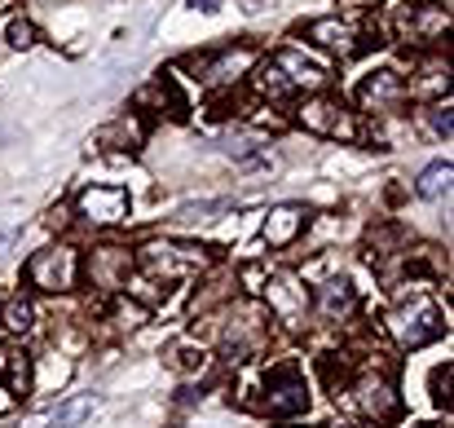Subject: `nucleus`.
<instances>
[{
  "label": "nucleus",
  "mask_w": 454,
  "mask_h": 428,
  "mask_svg": "<svg viewBox=\"0 0 454 428\" xmlns=\"http://www.w3.org/2000/svg\"><path fill=\"white\" fill-rule=\"evenodd\" d=\"M388 331H393V340H397L402 349H419V345L437 340V336L446 331V322H442V309H437L428 296H415L411 305L393 309Z\"/></svg>",
  "instance_id": "f257e3e1"
},
{
  "label": "nucleus",
  "mask_w": 454,
  "mask_h": 428,
  "mask_svg": "<svg viewBox=\"0 0 454 428\" xmlns=\"http://www.w3.org/2000/svg\"><path fill=\"white\" fill-rule=\"evenodd\" d=\"M27 283L40 287V291H71V287L80 283V257H75V248H67V243L40 248L27 261Z\"/></svg>",
  "instance_id": "f03ea898"
},
{
  "label": "nucleus",
  "mask_w": 454,
  "mask_h": 428,
  "mask_svg": "<svg viewBox=\"0 0 454 428\" xmlns=\"http://www.w3.org/2000/svg\"><path fill=\"white\" fill-rule=\"evenodd\" d=\"M304 407H309V389H304L301 367H292V362L274 367L265 376V411L278 416V420H287V416H301Z\"/></svg>",
  "instance_id": "7ed1b4c3"
},
{
  "label": "nucleus",
  "mask_w": 454,
  "mask_h": 428,
  "mask_svg": "<svg viewBox=\"0 0 454 428\" xmlns=\"http://www.w3.org/2000/svg\"><path fill=\"white\" fill-rule=\"evenodd\" d=\"M301 124L309 133H322V138H344V142H353L357 138V124H353V115L344 111V102L340 98H331V93H317V98H309L301 107Z\"/></svg>",
  "instance_id": "20e7f679"
},
{
  "label": "nucleus",
  "mask_w": 454,
  "mask_h": 428,
  "mask_svg": "<svg viewBox=\"0 0 454 428\" xmlns=\"http://www.w3.org/2000/svg\"><path fill=\"white\" fill-rule=\"evenodd\" d=\"M446 31H450V9L446 4L424 0V4H402V13H397V36L411 40V44H433Z\"/></svg>",
  "instance_id": "39448f33"
},
{
  "label": "nucleus",
  "mask_w": 454,
  "mask_h": 428,
  "mask_svg": "<svg viewBox=\"0 0 454 428\" xmlns=\"http://www.w3.org/2000/svg\"><path fill=\"white\" fill-rule=\"evenodd\" d=\"M406 98H411V89L402 84L397 71H375L357 84V107L375 111V115H397L406 107Z\"/></svg>",
  "instance_id": "423d86ee"
},
{
  "label": "nucleus",
  "mask_w": 454,
  "mask_h": 428,
  "mask_svg": "<svg viewBox=\"0 0 454 428\" xmlns=\"http://www.w3.org/2000/svg\"><path fill=\"white\" fill-rule=\"evenodd\" d=\"M129 208H133V199L124 186H89L80 194V217L93 226H120V221H129Z\"/></svg>",
  "instance_id": "0eeeda50"
},
{
  "label": "nucleus",
  "mask_w": 454,
  "mask_h": 428,
  "mask_svg": "<svg viewBox=\"0 0 454 428\" xmlns=\"http://www.w3.org/2000/svg\"><path fill=\"white\" fill-rule=\"evenodd\" d=\"M353 398H357V407H362V416H371V420H393L397 416V389H393V380L388 376H375V371H366L357 384H353Z\"/></svg>",
  "instance_id": "6e6552de"
},
{
  "label": "nucleus",
  "mask_w": 454,
  "mask_h": 428,
  "mask_svg": "<svg viewBox=\"0 0 454 428\" xmlns=\"http://www.w3.org/2000/svg\"><path fill=\"white\" fill-rule=\"evenodd\" d=\"M270 62L283 71V80L292 84V93H296V89H322V84H326V67H322L317 58H309L304 49H292V44H287V49H278Z\"/></svg>",
  "instance_id": "1a4fd4ad"
},
{
  "label": "nucleus",
  "mask_w": 454,
  "mask_h": 428,
  "mask_svg": "<svg viewBox=\"0 0 454 428\" xmlns=\"http://www.w3.org/2000/svg\"><path fill=\"white\" fill-rule=\"evenodd\" d=\"M133 266H137V261H133L129 248H93V257H89V279H93V287L115 291V287L129 283Z\"/></svg>",
  "instance_id": "9d476101"
},
{
  "label": "nucleus",
  "mask_w": 454,
  "mask_h": 428,
  "mask_svg": "<svg viewBox=\"0 0 454 428\" xmlns=\"http://www.w3.org/2000/svg\"><path fill=\"white\" fill-rule=\"evenodd\" d=\"M199 252H203V248H190V243H154V248H146L142 266L151 270L154 279H159V274H163V279H176L185 266H203Z\"/></svg>",
  "instance_id": "9b49d317"
},
{
  "label": "nucleus",
  "mask_w": 454,
  "mask_h": 428,
  "mask_svg": "<svg viewBox=\"0 0 454 428\" xmlns=\"http://www.w3.org/2000/svg\"><path fill=\"white\" fill-rule=\"evenodd\" d=\"M0 384L13 398L31 393V353L22 345H13V340H0Z\"/></svg>",
  "instance_id": "f8f14e48"
},
{
  "label": "nucleus",
  "mask_w": 454,
  "mask_h": 428,
  "mask_svg": "<svg viewBox=\"0 0 454 428\" xmlns=\"http://www.w3.org/2000/svg\"><path fill=\"white\" fill-rule=\"evenodd\" d=\"M256 62V53L252 49H221V53H212V58H203V80L212 84V89H221V84H234V80H243V71Z\"/></svg>",
  "instance_id": "ddd939ff"
},
{
  "label": "nucleus",
  "mask_w": 454,
  "mask_h": 428,
  "mask_svg": "<svg viewBox=\"0 0 454 428\" xmlns=\"http://www.w3.org/2000/svg\"><path fill=\"white\" fill-rule=\"evenodd\" d=\"M304 221H309V212H304L301 203H278V208L270 212V221H265V243H270V248L296 243V234L304 230Z\"/></svg>",
  "instance_id": "4468645a"
},
{
  "label": "nucleus",
  "mask_w": 454,
  "mask_h": 428,
  "mask_svg": "<svg viewBox=\"0 0 454 428\" xmlns=\"http://www.w3.org/2000/svg\"><path fill=\"white\" fill-rule=\"evenodd\" d=\"M265 296H270V309L283 318V322H296L304 318V309H309V291H304L296 279H274V283H265Z\"/></svg>",
  "instance_id": "2eb2a0df"
},
{
  "label": "nucleus",
  "mask_w": 454,
  "mask_h": 428,
  "mask_svg": "<svg viewBox=\"0 0 454 428\" xmlns=\"http://www.w3.org/2000/svg\"><path fill=\"white\" fill-rule=\"evenodd\" d=\"M304 40H313V44H322V49H331V53H353L357 31H353L344 18H313V22L304 27Z\"/></svg>",
  "instance_id": "dca6fc26"
},
{
  "label": "nucleus",
  "mask_w": 454,
  "mask_h": 428,
  "mask_svg": "<svg viewBox=\"0 0 454 428\" xmlns=\"http://www.w3.org/2000/svg\"><path fill=\"white\" fill-rule=\"evenodd\" d=\"M317 313L322 318H348L353 309H357V296H353V283L348 279H326V283L317 287Z\"/></svg>",
  "instance_id": "f3484780"
},
{
  "label": "nucleus",
  "mask_w": 454,
  "mask_h": 428,
  "mask_svg": "<svg viewBox=\"0 0 454 428\" xmlns=\"http://www.w3.org/2000/svg\"><path fill=\"white\" fill-rule=\"evenodd\" d=\"M133 107H137V111H146V107H159V111H163V107H172V115H176V120L185 115V102H181V93H176L172 75H163V71L154 75V80L146 84V89H137Z\"/></svg>",
  "instance_id": "a211bd4d"
},
{
  "label": "nucleus",
  "mask_w": 454,
  "mask_h": 428,
  "mask_svg": "<svg viewBox=\"0 0 454 428\" xmlns=\"http://www.w3.org/2000/svg\"><path fill=\"white\" fill-rule=\"evenodd\" d=\"M98 146L102 150H137L142 146V120H129V115H120V120H111L102 133H98Z\"/></svg>",
  "instance_id": "6ab92c4d"
},
{
  "label": "nucleus",
  "mask_w": 454,
  "mask_h": 428,
  "mask_svg": "<svg viewBox=\"0 0 454 428\" xmlns=\"http://www.w3.org/2000/svg\"><path fill=\"white\" fill-rule=\"evenodd\" d=\"M93 411H98V398H93V393L67 398V402H58V407H53V416H49V428H75V424H84V420H89Z\"/></svg>",
  "instance_id": "aec40b11"
},
{
  "label": "nucleus",
  "mask_w": 454,
  "mask_h": 428,
  "mask_svg": "<svg viewBox=\"0 0 454 428\" xmlns=\"http://www.w3.org/2000/svg\"><path fill=\"white\" fill-rule=\"evenodd\" d=\"M415 190H419L424 199H442V194H450V163H446V159H442V163H428V168L419 172Z\"/></svg>",
  "instance_id": "412c9836"
},
{
  "label": "nucleus",
  "mask_w": 454,
  "mask_h": 428,
  "mask_svg": "<svg viewBox=\"0 0 454 428\" xmlns=\"http://www.w3.org/2000/svg\"><path fill=\"white\" fill-rule=\"evenodd\" d=\"M415 89H419V93H446V89H450V62L437 53V58L424 67V75L415 80Z\"/></svg>",
  "instance_id": "4be33fe9"
},
{
  "label": "nucleus",
  "mask_w": 454,
  "mask_h": 428,
  "mask_svg": "<svg viewBox=\"0 0 454 428\" xmlns=\"http://www.w3.org/2000/svg\"><path fill=\"white\" fill-rule=\"evenodd\" d=\"M0 318H4V327H9V331H31L35 309H31V300L13 296V300H4V305H0Z\"/></svg>",
  "instance_id": "5701e85b"
},
{
  "label": "nucleus",
  "mask_w": 454,
  "mask_h": 428,
  "mask_svg": "<svg viewBox=\"0 0 454 428\" xmlns=\"http://www.w3.org/2000/svg\"><path fill=\"white\" fill-rule=\"evenodd\" d=\"M256 89L270 93V98H287V93H292V84L283 80V71H278L274 62H265V67L256 71Z\"/></svg>",
  "instance_id": "b1692460"
},
{
  "label": "nucleus",
  "mask_w": 454,
  "mask_h": 428,
  "mask_svg": "<svg viewBox=\"0 0 454 428\" xmlns=\"http://www.w3.org/2000/svg\"><path fill=\"white\" fill-rule=\"evenodd\" d=\"M424 120H428V129L442 138V142H450L454 133V120H450V107H442V102H433L428 111H424Z\"/></svg>",
  "instance_id": "393cba45"
},
{
  "label": "nucleus",
  "mask_w": 454,
  "mask_h": 428,
  "mask_svg": "<svg viewBox=\"0 0 454 428\" xmlns=\"http://www.w3.org/2000/svg\"><path fill=\"white\" fill-rule=\"evenodd\" d=\"M212 212H225V199H203V203H185L176 217L181 221H207Z\"/></svg>",
  "instance_id": "a878e982"
},
{
  "label": "nucleus",
  "mask_w": 454,
  "mask_h": 428,
  "mask_svg": "<svg viewBox=\"0 0 454 428\" xmlns=\"http://www.w3.org/2000/svg\"><path fill=\"white\" fill-rule=\"evenodd\" d=\"M450 376H454L450 362L433 371V402H437V407H446V411H450Z\"/></svg>",
  "instance_id": "bb28decb"
},
{
  "label": "nucleus",
  "mask_w": 454,
  "mask_h": 428,
  "mask_svg": "<svg viewBox=\"0 0 454 428\" xmlns=\"http://www.w3.org/2000/svg\"><path fill=\"white\" fill-rule=\"evenodd\" d=\"M31 40H35V27H31V22H22V18H13V22H9V44L27 49Z\"/></svg>",
  "instance_id": "cd10ccee"
},
{
  "label": "nucleus",
  "mask_w": 454,
  "mask_h": 428,
  "mask_svg": "<svg viewBox=\"0 0 454 428\" xmlns=\"http://www.w3.org/2000/svg\"><path fill=\"white\" fill-rule=\"evenodd\" d=\"M190 4H194V9H203V13H216L225 0H190Z\"/></svg>",
  "instance_id": "c85d7f7f"
},
{
  "label": "nucleus",
  "mask_w": 454,
  "mask_h": 428,
  "mask_svg": "<svg viewBox=\"0 0 454 428\" xmlns=\"http://www.w3.org/2000/svg\"><path fill=\"white\" fill-rule=\"evenodd\" d=\"M9 243H13V234H9V230H0V257L9 252Z\"/></svg>",
  "instance_id": "c756f323"
},
{
  "label": "nucleus",
  "mask_w": 454,
  "mask_h": 428,
  "mask_svg": "<svg viewBox=\"0 0 454 428\" xmlns=\"http://www.w3.org/2000/svg\"><path fill=\"white\" fill-rule=\"evenodd\" d=\"M344 4H353V9H366V4H375V0H344Z\"/></svg>",
  "instance_id": "7c9ffc66"
}]
</instances>
